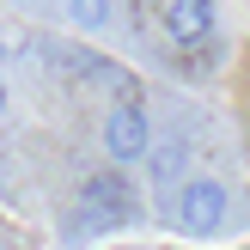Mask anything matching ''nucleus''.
Instances as JSON below:
<instances>
[{
	"mask_svg": "<svg viewBox=\"0 0 250 250\" xmlns=\"http://www.w3.org/2000/svg\"><path fill=\"white\" fill-rule=\"evenodd\" d=\"M0 250H6V244H0Z\"/></svg>",
	"mask_w": 250,
	"mask_h": 250,
	"instance_id": "nucleus-8",
	"label": "nucleus"
},
{
	"mask_svg": "<svg viewBox=\"0 0 250 250\" xmlns=\"http://www.w3.org/2000/svg\"><path fill=\"white\" fill-rule=\"evenodd\" d=\"M110 12H116V0H67L73 31H110Z\"/></svg>",
	"mask_w": 250,
	"mask_h": 250,
	"instance_id": "nucleus-6",
	"label": "nucleus"
},
{
	"mask_svg": "<svg viewBox=\"0 0 250 250\" xmlns=\"http://www.w3.org/2000/svg\"><path fill=\"white\" fill-rule=\"evenodd\" d=\"M98 141H104L110 165H141L146 153H153V110L141 104V98H116V104L104 110V122H98Z\"/></svg>",
	"mask_w": 250,
	"mask_h": 250,
	"instance_id": "nucleus-3",
	"label": "nucleus"
},
{
	"mask_svg": "<svg viewBox=\"0 0 250 250\" xmlns=\"http://www.w3.org/2000/svg\"><path fill=\"white\" fill-rule=\"evenodd\" d=\"M0 116H6V73H0Z\"/></svg>",
	"mask_w": 250,
	"mask_h": 250,
	"instance_id": "nucleus-7",
	"label": "nucleus"
},
{
	"mask_svg": "<svg viewBox=\"0 0 250 250\" xmlns=\"http://www.w3.org/2000/svg\"><path fill=\"white\" fill-rule=\"evenodd\" d=\"M159 24H165L171 49H183V55H214L220 49V0H165Z\"/></svg>",
	"mask_w": 250,
	"mask_h": 250,
	"instance_id": "nucleus-4",
	"label": "nucleus"
},
{
	"mask_svg": "<svg viewBox=\"0 0 250 250\" xmlns=\"http://www.w3.org/2000/svg\"><path fill=\"white\" fill-rule=\"evenodd\" d=\"M244 250H250V244H244Z\"/></svg>",
	"mask_w": 250,
	"mask_h": 250,
	"instance_id": "nucleus-9",
	"label": "nucleus"
},
{
	"mask_svg": "<svg viewBox=\"0 0 250 250\" xmlns=\"http://www.w3.org/2000/svg\"><path fill=\"white\" fill-rule=\"evenodd\" d=\"M159 220H165L177 238H214L232 220V189L220 177H208V171H189V177L159 202Z\"/></svg>",
	"mask_w": 250,
	"mask_h": 250,
	"instance_id": "nucleus-2",
	"label": "nucleus"
},
{
	"mask_svg": "<svg viewBox=\"0 0 250 250\" xmlns=\"http://www.w3.org/2000/svg\"><path fill=\"white\" fill-rule=\"evenodd\" d=\"M141 165H146V195L165 202V195L189 177V146H183V141H153V153H146Z\"/></svg>",
	"mask_w": 250,
	"mask_h": 250,
	"instance_id": "nucleus-5",
	"label": "nucleus"
},
{
	"mask_svg": "<svg viewBox=\"0 0 250 250\" xmlns=\"http://www.w3.org/2000/svg\"><path fill=\"white\" fill-rule=\"evenodd\" d=\"M134 220H141L134 183L122 177V171H92V177L80 183V195H73V208H67V244L122 232V226H134Z\"/></svg>",
	"mask_w": 250,
	"mask_h": 250,
	"instance_id": "nucleus-1",
	"label": "nucleus"
}]
</instances>
